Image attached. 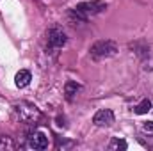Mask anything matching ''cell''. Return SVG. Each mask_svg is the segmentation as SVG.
I'll list each match as a JSON object with an SVG mask.
<instances>
[{"mask_svg": "<svg viewBox=\"0 0 153 151\" xmlns=\"http://www.w3.org/2000/svg\"><path fill=\"white\" fill-rule=\"evenodd\" d=\"M14 114L20 121L27 123V124H38L39 121L43 119V114L34 103H29V101H20L16 103L14 107Z\"/></svg>", "mask_w": 153, "mask_h": 151, "instance_id": "obj_2", "label": "cell"}, {"mask_svg": "<svg viewBox=\"0 0 153 151\" xmlns=\"http://www.w3.org/2000/svg\"><path fill=\"white\" fill-rule=\"evenodd\" d=\"M80 91H82V85L76 84V82H73V80H68L66 85H64V94H66V100H68V101H73Z\"/></svg>", "mask_w": 153, "mask_h": 151, "instance_id": "obj_7", "label": "cell"}, {"mask_svg": "<svg viewBox=\"0 0 153 151\" xmlns=\"http://www.w3.org/2000/svg\"><path fill=\"white\" fill-rule=\"evenodd\" d=\"M116 53H117V44H116L112 39L96 41V43L89 48V55H91L94 61H102V59L114 57Z\"/></svg>", "mask_w": 153, "mask_h": 151, "instance_id": "obj_3", "label": "cell"}, {"mask_svg": "<svg viewBox=\"0 0 153 151\" xmlns=\"http://www.w3.org/2000/svg\"><path fill=\"white\" fill-rule=\"evenodd\" d=\"M30 80H32V75H30V71H27V70H22V71H18L16 76H14V84H16V87H27L29 84H30Z\"/></svg>", "mask_w": 153, "mask_h": 151, "instance_id": "obj_8", "label": "cell"}, {"mask_svg": "<svg viewBox=\"0 0 153 151\" xmlns=\"http://www.w3.org/2000/svg\"><path fill=\"white\" fill-rule=\"evenodd\" d=\"M143 130H144L146 133H153V121H146V123H143Z\"/></svg>", "mask_w": 153, "mask_h": 151, "instance_id": "obj_13", "label": "cell"}, {"mask_svg": "<svg viewBox=\"0 0 153 151\" xmlns=\"http://www.w3.org/2000/svg\"><path fill=\"white\" fill-rule=\"evenodd\" d=\"M130 48L135 50V53L141 55V57H148L150 55V46H146L143 43H130Z\"/></svg>", "mask_w": 153, "mask_h": 151, "instance_id": "obj_9", "label": "cell"}, {"mask_svg": "<svg viewBox=\"0 0 153 151\" xmlns=\"http://www.w3.org/2000/svg\"><path fill=\"white\" fill-rule=\"evenodd\" d=\"M27 146L30 150H46L48 148V137L43 132H32L27 137Z\"/></svg>", "mask_w": 153, "mask_h": 151, "instance_id": "obj_5", "label": "cell"}, {"mask_svg": "<svg viewBox=\"0 0 153 151\" xmlns=\"http://www.w3.org/2000/svg\"><path fill=\"white\" fill-rule=\"evenodd\" d=\"M152 110V101L150 100H143L141 103H137L135 107H134V112L139 114V115H143V114H148Z\"/></svg>", "mask_w": 153, "mask_h": 151, "instance_id": "obj_10", "label": "cell"}, {"mask_svg": "<svg viewBox=\"0 0 153 151\" xmlns=\"http://www.w3.org/2000/svg\"><path fill=\"white\" fill-rule=\"evenodd\" d=\"M128 146H126V142L123 141V139H111V142H109V150H126Z\"/></svg>", "mask_w": 153, "mask_h": 151, "instance_id": "obj_12", "label": "cell"}, {"mask_svg": "<svg viewBox=\"0 0 153 151\" xmlns=\"http://www.w3.org/2000/svg\"><path fill=\"white\" fill-rule=\"evenodd\" d=\"M46 39H48V48L50 50H59L68 43L66 34L61 29H50L48 34H46Z\"/></svg>", "mask_w": 153, "mask_h": 151, "instance_id": "obj_4", "label": "cell"}, {"mask_svg": "<svg viewBox=\"0 0 153 151\" xmlns=\"http://www.w3.org/2000/svg\"><path fill=\"white\" fill-rule=\"evenodd\" d=\"M105 9H107V4H105V2H102V0L80 2V4H76L75 7L71 9V16L75 18L76 21L84 23V21H87L89 18H93V16H96V14L103 13Z\"/></svg>", "mask_w": 153, "mask_h": 151, "instance_id": "obj_1", "label": "cell"}, {"mask_svg": "<svg viewBox=\"0 0 153 151\" xmlns=\"http://www.w3.org/2000/svg\"><path fill=\"white\" fill-rule=\"evenodd\" d=\"M14 148H16V144H14V141L11 137L0 135V151H13Z\"/></svg>", "mask_w": 153, "mask_h": 151, "instance_id": "obj_11", "label": "cell"}, {"mask_svg": "<svg viewBox=\"0 0 153 151\" xmlns=\"http://www.w3.org/2000/svg\"><path fill=\"white\" fill-rule=\"evenodd\" d=\"M75 146V142H57V148H73Z\"/></svg>", "mask_w": 153, "mask_h": 151, "instance_id": "obj_14", "label": "cell"}, {"mask_svg": "<svg viewBox=\"0 0 153 151\" xmlns=\"http://www.w3.org/2000/svg\"><path fill=\"white\" fill-rule=\"evenodd\" d=\"M93 123L96 126H111L114 123V112L111 109H102V110H98V112L94 114Z\"/></svg>", "mask_w": 153, "mask_h": 151, "instance_id": "obj_6", "label": "cell"}]
</instances>
